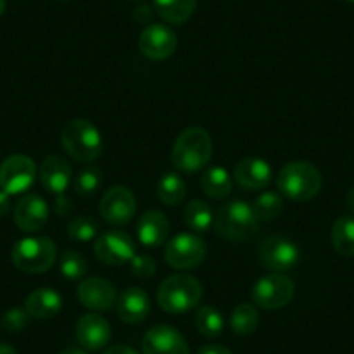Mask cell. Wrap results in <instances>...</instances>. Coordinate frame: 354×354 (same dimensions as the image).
<instances>
[{"label": "cell", "instance_id": "cell-15", "mask_svg": "<svg viewBox=\"0 0 354 354\" xmlns=\"http://www.w3.org/2000/svg\"><path fill=\"white\" fill-rule=\"evenodd\" d=\"M77 297L84 308L93 311H110L117 304V290L113 283L100 277L82 280L77 288Z\"/></svg>", "mask_w": 354, "mask_h": 354}, {"label": "cell", "instance_id": "cell-9", "mask_svg": "<svg viewBox=\"0 0 354 354\" xmlns=\"http://www.w3.org/2000/svg\"><path fill=\"white\" fill-rule=\"evenodd\" d=\"M37 163L26 155H12L0 163V189L8 195H21L35 185Z\"/></svg>", "mask_w": 354, "mask_h": 354}, {"label": "cell", "instance_id": "cell-8", "mask_svg": "<svg viewBox=\"0 0 354 354\" xmlns=\"http://www.w3.org/2000/svg\"><path fill=\"white\" fill-rule=\"evenodd\" d=\"M207 255V245L196 233H179L170 238L163 250L167 264L174 270L198 268Z\"/></svg>", "mask_w": 354, "mask_h": 354}, {"label": "cell", "instance_id": "cell-19", "mask_svg": "<svg viewBox=\"0 0 354 354\" xmlns=\"http://www.w3.org/2000/svg\"><path fill=\"white\" fill-rule=\"evenodd\" d=\"M117 315L127 325H138L148 318L151 311V301L149 295L139 287L125 288L117 299Z\"/></svg>", "mask_w": 354, "mask_h": 354}, {"label": "cell", "instance_id": "cell-47", "mask_svg": "<svg viewBox=\"0 0 354 354\" xmlns=\"http://www.w3.org/2000/svg\"><path fill=\"white\" fill-rule=\"evenodd\" d=\"M59 2H66V0H59Z\"/></svg>", "mask_w": 354, "mask_h": 354}, {"label": "cell", "instance_id": "cell-2", "mask_svg": "<svg viewBox=\"0 0 354 354\" xmlns=\"http://www.w3.org/2000/svg\"><path fill=\"white\" fill-rule=\"evenodd\" d=\"M323 185L319 170L311 162L295 160L281 167L277 176L278 192L294 202H308L315 198Z\"/></svg>", "mask_w": 354, "mask_h": 354}, {"label": "cell", "instance_id": "cell-44", "mask_svg": "<svg viewBox=\"0 0 354 354\" xmlns=\"http://www.w3.org/2000/svg\"><path fill=\"white\" fill-rule=\"evenodd\" d=\"M6 12V0H0V16Z\"/></svg>", "mask_w": 354, "mask_h": 354}, {"label": "cell", "instance_id": "cell-13", "mask_svg": "<svg viewBox=\"0 0 354 354\" xmlns=\"http://www.w3.org/2000/svg\"><path fill=\"white\" fill-rule=\"evenodd\" d=\"M139 49L151 61H163L177 49V37L170 26L151 23L139 35Z\"/></svg>", "mask_w": 354, "mask_h": 354}, {"label": "cell", "instance_id": "cell-6", "mask_svg": "<svg viewBox=\"0 0 354 354\" xmlns=\"http://www.w3.org/2000/svg\"><path fill=\"white\" fill-rule=\"evenodd\" d=\"M11 259L23 273H46L56 262V243L47 236L23 238L12 247Z\"/></svg>", "mask_w": 354, "mask_h": 354}, {"label": "cell", "instance_id": "cell-31", "mask_svg": "<svg viewBox=\"0 0 354 354\" xmlns=\"http://www.w3.org/2000/svg\"><path fill=\"white\" fill-rule=\"evenodd\" d=\"M103 185V172L96 165H88L82 169L75 177V192L82 196L96 195Z\"/></svg>", "mask_w": 354, "mask_h": 354}, {"label": "cell", "instance_id": "cell-7", "mask_svg": "<svg viewBox=\"0 0 354 354\" xmlns=\"http://www.w3.org/2000/svg\"><path fill=\"white\" fill-rule=\"evenodd\" d=\"M294 294L295 285L292 278L283 273H270L255 281L252 288V301L266 311H277L290 304Z\"/></svg>", "mask_w": 354, "mask_h": 354}, {"label": "cell", "instance_id": "cell-14", "mask_svg": "<svg viewBox=\"0 0 354 354\" xmlns=\"http://www.w3.org/2000/svg\"><path fill=\"white\" fill-rule=\"evenodd\" d=\"M142 354H189V347L179 330L156 325L142 337Z\"/></svg>", "mask_w": 354, "mask_h": 354}, {"label": "cell", "instance_id": "cell-41", "mask_svg": "<svg viewBox=\"0 0 354 354\" xmlns=\"http://www.w3.org/2000/svg\"><path fill=\"white\" fill-rule=\"evenodd\" d=\"M346 205H347V209L351 210V212H354V186L349 189V192H347Z\"/></svg>", "mask_w": 354, "mask_h": 354}, {"label": "cell", "instance_id": "cell-42", "mask_svg": "<svg viewBox=\"0 0 354 354\" xmlns=\"http://www.w3.org/2000/svg\"><path fill=\"white\" fill-rule=\"evenodd\" d=\"M0 354H18L15 347L8 346V344H0Z\"/></svg>", "mask_w": 354, "mask_h": 354}, {"label": "cell", "instance_id": "cell-5", "mask_svg": "<svg viewBox=\"0 0 354 354\" xmlns=\"http://www.w3.org/2000/svg\"><path fill=\"white\" fill-rule=\"evenodd\" d=\"M214 227L219 236L231 241H241L250 238L257 231L259 219L250 203L243 200H233L219 207L214 216Z\"/></svg>", "mask_w": 354, "mask_h": 354}, {"label": "cell", "instance_id": "cell-10", "mask_svg": "<svg viewBox=\"0 0 354 354\" xmlns=\"http://www.w3.org/2000/svg\"><path fill=\"white\" fill-rule=\"evenodd\" d=\"M301 257L297 243L285 236H270L259 248V262L271 273H285L294 268Z\"/></svg>", "mask_w": 354, "mask_h": 354}, {"label": "cell", "instance_id": "cell-25", "mask_svg": "<svg viewBox=\"0 0 354 354\" xmlns=\"http://www.w3.org/2000/svg\"><path fill=\"white\" fill-rule=\"evenodd\" d=\"M186 192L188 188H186L185 179L176 172L163 174L156 186V195H158L160 202L165 203L167 207H176L183 203Z\"/></svg>", "mask_w": 354, "mask_h": 354}, {"label": "cell", "instance_id": "cell-23", "mask_svg": "<svg viewBox=\"0 0 354 354\" xmlns=\"http://www.w3.org/2000/svg\"><path fill=\"white\" fill-rule=\"evenodd\" d=\"M200 186L207 196L214 200H223L230 196L231 189H233V181H231L230 172L224 167H209L202 174Z\"/></svg>", "mask_w": 354, "mask_h": 354}, {"label": "cell", "instance_id": "cell-32", "mask_svg": "<svg viewBox=\"0 0 354 354\" xmlns=\"http://www.w3.org/2000/svg\"><path fill=\"white\" fill-rule=\"evenodd\" d=\"M61 274H63L66 280H82V278L87 274V261L82 254H78L77 250H66L63 252L59 261Z\"/></svg>", "mask_w": 354, "mask_h": 354}, {"label": "cell", "instance_id": "cell-34", "mask_svg": "<svg viewBox=\"0 0 354 354\" xmlns=\"http://www.w3.org/2000/svg\"><path fill=\"white\" fill-rule=\"evenodd\" d=\"M30 318H32V316L28 315V311H26L25 308H12L6 313L2 323H4V328L8 330V332L18 333L23 332V330L28 326Z\"/></svg>", "mask_w": 354, "mask_h": 354}, {"label": "cell", "instance_id": "cell-43", "mask_svg": "<svg viewBox=\"0 0 354 354\" xmlns=\"http://www.w3.org/2000/svg\"><path fill=\"white\" fill-rule=\"evenodd\" d=\"M59 354H88V353H85V351L78 349V347H70V349H64V351H61Z\"/></svg>", "mask_w": 354, "mask_h": 354}, {"label": "cell", "instance_id": "cell-16", "mask_svg": "<svg viewBox=\"0 0 354 354\" xmlns=\"http://www.w3.org/2000/svg\"><path fill=\"white\" fill-rule=\"evenodd\" d=\"M78 344L87 351H101L108 346L111 339V326L104 316L96 313H87L80 316L75 328Z\"/></svg>", "mask_w": 354, "mask_h": 354}, {"label": "cell", "instance_id": "cell-33", "mask_svg": "<svg viewBox=\"0 0 354 354\" xmlns=\"http://www.w3.org/2000/svg\"><path fill=\"white\" fill-rule=\"evenodd\" d=\"M97 223L88 216L75 217L68 224V234L75 241H91L97 236Z\"/></svg>", "mask_w": 354, "mask_h": 354}, {"label": "cell", "instance_id": "cell-37", "mask_svg": "<svg viewBox=\"0 0 354 354\" xmlns=\"http://www.w3.org/2000/svg\"><path fill=\"white\" fill-rule=\"evenodd\" d=\"M53 209L54 212H56V216L68 217L71 212H73V202H71V198H68L66 195H57Z\"/></svg>", "mask_w": 354, "mask_h": 354}, {"label": "cell", "instance_id": "cell-12", "mask_svg": "<svg viewBox=\"0 0 354 354\" xmlns=\"http://www.w3.org/2000/svg\"><path fill=\"white\" fill-rule=\"evenodd\" d=\"M138 210V200L127 186H113L103 195L100 202L101 217L111 226L129 224Z\"/></svg>", "mask_w": 354, "mask_h": 354}, {"label": "cell", "instance_id": "cell-35", "mask_svg": "<svg viewBox=\"0 0 354 354\" xmlns=\"http://www.w3.org/2000/svg\"><path fill=\"white\" fill-rule=\"evenodd\" d=\"M131 271L141 280L153 278L156 273V262L151 255L136 254L131 261Z\"/></svg>", "mask_w": 354, "mask_h": 354}, {"label": "cell", "instance_id": "cell-18", "mask_svg": "<svg viewBox=\"0 0 354 354\" xmlns=\"http://www.w3.org/2000/svg\"><path fill=\"white\" fill-rule=\"evenodd\" d=\"M233 177L240 185V188L247 189V192H259L273 181V169L266 160L250 156V158H243L236 163Z\"/></svg>", "mask_w": 354, "mask_h": 354}, {"label": "cell", "instance_id": "cell-29", "mask_svg": "<svg viewBox=\"0 0 354 354\" xmlns=\"http://www.w3.org/2000/svg\"><path fill=\"white\" fill-rule=\"evenodd\" d=\"M252 207H254L259 223H270V221L278 219L283 212V198L277 192H264L255 198Z\"/></svg>", "mask_w": 354, "mask_h": 354}, {"label": "cell", "instance_id": "cell-11", "mask_svg": "<svg viewBox=\"0 0 354 354\" xmlns=\"http://www.w3.org/2000/svg\"><path fill=\"white\" fill-rule=\"evenodd\" d=\"M94 254L104 266H122L136 255V243L124 231H106L94 241Z\"/></svg>", "mask_w": 354, "mask_h": 354}, {"label": "cell", "instance_id": "cell-46", "mask_svg": "<svg viewBox=\"0 0 354 354\" xmlns=\"http://www.w3.org/2000/svg\"><path fill=\"white\" fill-rule=\"evenodd\" d=\"M136 2H142V0H136Z\"/></svg>", "mask_w": 354, "mask_h": 354}, {"label": "cell", "instance_id": "cell-22", "mask_svg": "<svg viewBox=\"0 0 354 354\" xmlns=\"http://www.w3.org/2000/svg\"><path fill=\"white\" fill-rule=\"evenodd\" d=\"M25 309L28 311V315L32 316V318H54V316L63 309V297H61L59 292H56L54 288H37V290H33L32 294L26 297Z\"/></svg>", "mask_w": 354, "mask_h": 354}, {"label": "cell", "instance_id": "cell-27", "mask_svg": "<svg viewBox=\"0 0 354 354\" xmlns=\"http://www.w3.org/2000/svg\"><path fill=\"white\" fill-rule=\"evenodd\" d=\"M185 223L193 233L202 234L212 227L214 224V212L203 200H192L188 205L185 207Z\"/></svg>", "mask_w": 354, "mask_h": 354}, {"label": "cell", "instance_id": "cell-3", "mask_svg": "<svg viewBox=\"0 0 354 354\" xmlns=\"http://www.w3.org/2000/svg\"><path fill=\"white\" fill-rule=\"evenodd\" d=\"M203 295L202 283L192 274H172L165 278L158 288L160 308L170 315H183L200 304Z\"/></svg>", "mask_w": 354, "mask_h": 354}, {"label": "cell", "instance_id": "cell-30", "mask_svg": "<svg viewBox=\"0 0 354 354\" xmlns=\"http://www.w3.org/2000/svg\"><path fill=\"white\" fill-rule=\"evenodd\" d=\"M196 330L202 333L203 337L209 339H216L223 333L224 330V318L221 311H217L214 306H202L195 316Z\"/></svg>", "mask_w": 354, "mask_h": 354}, {"label": "cell", "instance_id": "cell-28", "mask_svg": "<svg viewBox=\"0 0 354 354\" xmlns=\"http://www.w3.org/2000/svg\"><path fill=\"white\" fill-rule=\"evenodd\" d=\"M230 325L234 333L238 335H250L255 332L259 325V311L254 304L248 302H240L236 308L231 311Z\"/></svg>", "mask_w": 354, "mask_h": 354}, {"label": "cell", "instance_id": "cell-40", "mask_svg": "<svg viewBox=\"0 0 354 354\" xmlns=\"http://www.w3.org/2000/svg\"><path fill=\"white\" fill-rule=\"evenodd\" d=\"M103 354H139V353H136V351L129 346H111L108 347Z\"/></svg>", "mask_w": 354, "mask_h": 354}, {"label": "cell", "instance_id": "cell-4", "mask_svg": "<svg viewBox=\"0 0 354 354\" xmlns=\"http://www.w3.org/2000/svg\"><path fill=\"white\" fill-rule=\"evenodd\" d=\"M63 149L73 160L91 163L103 153V138L100 129L85 118H75L64 125L61 132Z\"/></svg>", "mask_w": 354, "mask_h": 354}, {"label": "cell", "instance_id": "cell-39", "mask_svg": "<svg viewBox=\"0 0 354 354\" xmlns=\"http://www.w3.org/2000/svg\"><path fill=\"white\" fill-rule=\"evenodd\" d=\"M11 210V195L0 189V219Z\"/></svg>", "mask_w": 354, "mask_h": 354}, {"label": "cell", "instance_id": "cell-17", "mask_svg": "<svg viewBox=\"0 0 354 354\" xmlns=\"http://www.w3.org/2000/svg\"><path fill=\"white\" fill-rule=\"evenodd\" d=\"M49 221V207L42 196L30 193L15 207V223L25 233H37L44 230Z\"/></svg>", "mask_w": 354, "mask_h": 354}, {"label": "cell", "instance_id": "cell-1", "mask_svg": "<svg viewBox=\"0 0 354 354\" xmlns=\"http://www.w3.org/2000/svg\"><path fill=\"white\" fill-rule=\"evenodd\" d=\"M212 158V139L202 127H188L179 134L172 148V165L179 172L195 174Z\"/></svg>", "mask_w": 354, "mask_h": 354}, {"label": "cell", "instance_id": "cell-26", "mask_svg": "<svg viewBox=\"0 0 354 354\" xmlns=\"http://www.w3.org/2000/svg\"><path fill=\"white\" fill-rule=\"evenodd\" d=\"M332 245L342 257H354V217L342 216L332 226Z\"/></svg>", "mask_w": 354, "mask_h": 354}, {"label": "cell", "instance_id": "cell-45", "mask_svg": "<svg viewBox=\"0 0 354 354\" xmlns=\"http://www.w3.org/2000/svg\"><path fill=\"white\" fill-rule=\"evenodd\" d=\"M347 2H353V4H354V0H347Z\"/></svg>", "mask_w": 354, "mask_h": 354}, {"label": "cell", "instance_id": "cell-24", "mask_svg": "<svg viewBox=\"0 0 354 354\" xmlns=\"http://www.w3.org/2000/svg\"><path fill=\"white\" fill-rule=\"evenodd\" d=\"M198 0H153L155 11L170 25H183L193 16Z\"/></svg>", "mask_w": 354, "mask_h": 354}, {"label": "cell", "instance_id": "cell-38", "mask_svg": "<svg viewBox=\"0 0 354 354\" xmlns=\"http://www.w3.org/2000/svg\"><path fill=\"white\" fill-rule=\"evenodd\" d=\"M196 354H231V351L227 347L219 346V344H209V346L200 347Z\"/></svg>", "mask_w": 354, "mask_h": 354}, {"label": "cell", "instance_id": "cell-20", "mask_svg": "<svg viewBox=\"0 0 354 354\" xmlns=\"http://www.w3.org/2000/svg\"><path fill=\"white\" fill-rule=\"evenodd\" d=\"M39 177L47 192L54 193V195H63L70 186L73 172H71L70 163L63 156L50 155L40 163Z\"/></svg>", "mask_w": 354, "mask_h": 354}, {"label": "cell", "instance_id": "cell-21", "mask_svg": "<svg viewBox=\"0 0 354 354\" xmlns=\"http://www.w3.org/2000/svg\"><path fill=\"white\" fill-rule=\"evenodd\" d=\"M169 230L170 226L167 216L158 210H148L142 214L136 226L139 243L148 248H156L163 245V241L169 236Z\"/></svg>", "mask_w": 354, "mask_h": 354}, {"label": "cell", "instance_id": "cell-36", "mask_svg": "<svg viewBox=\"0 0 354 354\" xmlns=\"http://www.w3.org/2000/svg\"><path fill=\"white\" fill-rule=\"evenodd\" d=\"M155 15H156L155 6L141 4L134 9L132 18H134V21L139 23V25H149V23L153 21V18H155Z\"/></svg>", "mask_w": 354, "mask_h": 354}]
</instances>
